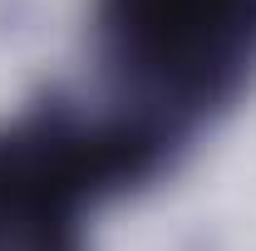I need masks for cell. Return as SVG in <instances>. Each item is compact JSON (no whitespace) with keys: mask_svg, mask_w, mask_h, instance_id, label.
Wrapping results in <instances>:
<instances>
[{"mask_svg":"<svg viewBox=\"0 0 256 251\" xmlns=\"http://www.w3.org/2000/svg\"><path fill=\"white\" fill-rule=\"evenodd\" d=\"M182 153L114 104L40 94L0 118V251H89L98 207L158 182Z\"/></svg>","mask_w":256,"mask_h":251,"instance_id":"6da1fadb","label":"cell"},{"mask_svg":"<svg viewBox=\"0 0 256 251\" xmlns=\"http://www.w3.org/2000/svg\"><path fill=\"white\" fill-rule=\"evenodd\" d=\"M89 50L104 104L188 148L252 89L256 0H94Z\"/></svg>","mask_w":256,"mask_h":251,"instance_id":"7a4b0ae2","label":"cell"}]
</instances>
